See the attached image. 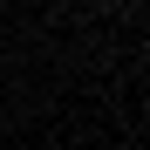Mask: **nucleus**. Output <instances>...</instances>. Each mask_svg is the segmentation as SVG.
<instances>
[]
</instances>
